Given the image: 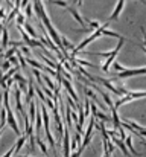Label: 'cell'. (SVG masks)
<instances>
[{
    "instance_id": "40",
    "label": "cell",
    "mask_w": 146,
    "mask_h": 157,
    "mask_svg": "<svg viewBox=\"0 0 146 157\" xmlns=\"http://www.w3.org/2000/svg\"><path fill=\"white\" fill-rule=\"evenodd\" d=\"M75 3H78V5L81 6V5H82V0H75Z\"/></svg>"
},
{
    "instance_id": "38",
    "label": "cell",
    "mask_w": 146,
    "mask_h": 157,
    "mask_svg": "<svg viewBox=\"0 0 146 157\" xmlns=\"http://www.w3.org/2000/svg\"><path fill=\"white\" fill-rule=\"evenodd\" d=\"M136 46H139V48H140V49H142V51H143V52L146 53V48L143 46V44H136Z\"/></svg>"
},
{
    "instance_id": "14",
    "label": "cell",
    "mask_w": 146,
    "mask_h": 157,
    "mask_svg": "<svg viewBox=\"0 0 146 157\" xmlns=\"http://www.w3.org/2000/svg\"><path fill=\"white\" fill-rule=\"evenodd\" d=\"M29 113H31V119H29V122L34 124V122H35V114H37V107H35V102H34V101L29 102Z\"/></svg>"
},
{
    "instance_id": "30",
    "label": "cell",
    "mask_w": 146,
    "mask_h": 157,
    "mask_svg": "<svg viewBox=\"0 0 146 157\" xmlns=\"http://www.w3.org/2000/svg\"><path fill=\"white\" fill-rule=\"evenodd\" d=\"M20 52H23L28 58H31V49L29 48H26V46H21V49H20Z\"/></svg>"
},
{
    "instance_id": "10",
    "label": "cell",
    "mask_w": 146,
    "mask_h": 157,
    "mask_svg": "<svg viewBox=\"0 0 146 157\" xmlns=\"http://www.w3.org/2000/svg\"><path fill=\"white\" fill-rule=\"evenodd\" d=\"M96 90L99 92V93H100L102 99H103V101L107 102V105L110 107V110H114V102H113V99H111V98L108 96V93H107V92H103V90H102L100 87H96Z\"/></svg>"
},
{
    "instance_id": "1",
    "label": "cell",
    "mask_w": 146,
    "mask_h": 157,
    "mask_svg": "<svg viewBox=\"0 0 146 157\" xmlns=\"http://www.w3.org/2000/svg\"><path fill=\"white\" fill-rule=\"evenodd\" d=\"M142 98H146V92H128V95H125V96H122L120 99L116 101L114 108L117 110L120 105L126 104V102H131V101H134V99H142Z\"/></svg>"
},
{
    "instance_id": "11",
    "label": "cell",
    "mask_w": 146,
    "mask_h": 157,
    "mask_svg": "<svg viewBox=\"0 0 146 157\" xmlns=\"http://www.w3.org/2000/svg\"><path fill=\"white\" fill-rule=\"evenodd\" d=\"M67 11H69V12L73 15V18H75V20H76V21H78L81 26H85V23H84V18L79 15V12H78L75 8H72V6H67Z\"/></svg>"
},
{
    "instance_id": "19",
    "label": "cell",
    "mask_w": 146,
    "mask_h": 157,
    "mask_svg": "<svg viewBox=\"0 0 146 157\" xmlns=\"http://www.w3.org/2000/svg\"><path fill=\"white\" fill-rule=\"evenodd\" d=\"M38 55L41 56V59H43V61H44L46 64H49V67H50V69H56V63H55V61H52V59H49L47 56H46V55H43V53H41V52L38 53Z\"/></svg>"
},
{
    "instance_id": "39",
    "label": "cell",
    "mask_w": 146,
    "mask_h": 157,
    "mask_svg": "<svg viewBox=\"0 0 146 157\" xmlns=\"http://www.w3.org/2000/svg\"><path fill=\"white\" fill-rule=\"evenodd\" d=\"M102 157H111V154H110V153H103V154H102Z\"/></svg>"
},
{
    "instance_id": "26",
    "label": "cell",
    "mask_w": 146,
    "mask_h": 157,
    "mask_svg": "<svg viewBox=\"0 0 146 157\" xmlns=\"http://www.w3.org/2000/svg\"><path fill=\"white\" fill-rule=\"evenodd\" d=\"M41 79H44L46 86H49L50 89H53V90H55V87H56V86H55V84H53V82H52V81L49 79V76H46V75H41Z\"/></svg>"
},
{
    "instance_id": "33",
    "label": "cell",
    "mask_w": 146,
    "mask_h": 157,
    "mask_svg": "<svg viewBox=\"0 0 146 157\" xmlns=\"http://www.w3.org/2000/svg\"><path fill=\"white\" fill-rule=\"evenodd\" d=\"M5 84H6V90H9V87H11V86L14 84V79H12V78H9V79H8V81H6Z\"/></svg>"
},
{
    "instance_id": "22",
    "label": "cell",
    "mask_w": 146,
    "mask_h": 157,
    "mask_svg": "<svg viewBox=\"0 0 146 157\" xmlns=\"http://www.w3.org/2000/svg\"><path fill=\"white\" fill-rule=\"evenodd\" d=\"M17 52H18V49H15V48H9V49H8V51L5 52V55H3V56H5L6 59H8V58L14 56V53H17Z\"/></svg>"
},
{
    "instance_id": "37",
    "label": "cell",
    "mask_w": 146,
    "mask_h": 157,
    "mask_svg": "<svg viewBox=\"0 0 146 157\" xmlns=\"http://www.w3.org/2000/svg\"><path fill=\"white\" fill-rule=\"evenodd\" d=\"M5 17H6V15H5V11L0 8V20H2V18H5Z\"/></svg>"
},
{
    "instance_id": "4",
    "label": "cell",
    "mask_w": 146,
    "mask_h": 157,
    "mask_svg": "<svg viewBox=\"0 0 146 157\" xmlns=\"http://www.w3.org/2000/svg\"><path fill=\"white\" fill-rule=\"evenodd\" d=\"M139 75H146V67H140V69H125L123 72L116 73L114 76L119 79H125L129 76H139Z\"/></svg>"
},
{
    "instance_id": "27",
    "label": "cell",
    "mask_w": 146,
    "mask_h": 157,
    "mask_svg": "<svg viewBox=\"0 0 146 157\" xmlns=\"http://www.w3.org/2000/svg\"><path fill=\"white\" fill-rule=\"evenodd\" d=\"M11 67H12V66H11V63H9V61L6 59V61H3V63H2V67H0V69H2L3 72H8V70H9Z\"/></svg>"
},
{
    "instance_id": "7",
    "label": "cell",
    "mask_w": 146,
    "mask_h": 157,
    "mask_svg": "<svg viewBox=\"0 0 146 157\" xmlns=\"http://www.w3.org/2000/svg\"><path fill=\"white\" fill-rule=\"evenodd\" d=\"M123 6H125V0H117V5H116V8H114V11H113V14H111V17H110V21L119 18V15H120Z\"/></svg>"
},
{
    "instance_id": "17",
    "label": "cell",
    "mask_w": 146,
    "mask_h": 157,
    "mask_svg": "<svg viewBox=\"0 0 146 157\" xmlns=\"http://www.w3.org/2000/svg\"><path fill=\"white\" fill-rule=\"evenodd\" d=\"M61 43H62V48H64L66 51H67V49H72V51L75 49V44H73V43H70V41H69V38H67V37H64V35L61 37Z\"/></svg>"
},
{
    "instance_id": "20",
    "label": "cell",
    "mask_w": 146,
    "mask_h": 157,
    "mask_svg": "<svg viewBox=\"0 0 146 157\" xmlns=\"http://www.w3.org/2000/svg\"><path fill=\"white\" fill-rule=\"evenodd\" d=\"M6 125V110L2 108L0 110V128H3Z\"/></svg>"
},
{
    "instance_id": "3",
    "label": "cell",
    "mask_w": 146,
    "mask_h": 157,
    "mask_svg": "<svg viewBox=\"0 0 146 157\" xmlns=\"http://www.w3.org/2000/svg\"><path fill=\"white\" fill-rule=\"evenodd\" d=\"M5 110H6V125H9V127L12 128V131L20 137V136H21V131H20V127H18V124H17L15 117H14V113H12L11 107H6Z\"/></svg>"
},
{
    "instance_id": "43",
    "label": "cell",
    "mask_w": 146,
    "mask_h": 157,
    "mask_svg": "<svg viewBox=\"0 0 146 157\" xmlns=\"http://www.w3.org/2000/svg\"><path fill=\"white\" fill-rule=\"evenodd\" d=\"M2 133H3V128H0V136H2Z\"/></svg>"
},
{
    "instance_id": "44",
    "label": "cell",
    "mask_w": 146,
    "mask_h": 157,
    "mask_svg": "<svg viewBox=\"0 0 146 157\" xmlns=\"http://www.w3.org/2000/svg\"><path fill=\"white\" fill-rule=\"evenodd\" d=\"M47 2H49V3H50V5H52V2H53V0H47Z\"/></svg>"
},
{
    "instance_id": "42",
    "label": "cell",
    "mask_w": 146,
    "mask_h": 157,
    "mask_svg": "<svg viewBox=\"0 0 146 157\" xmlns=\"http://www.w3.org/2000/svg\"><path fill=\"white\" fill-rule=\"evenodd\" d=\"M142 145H146V140H145V139H142Z\"/></svg>"
},
{
    "instance_id": "13",
    "label": "cell",
    "mask_w": 146,
    "mask_h": 157,
    "mask_svg": "<svg viewBox=\"0 0 146 157\" xmlns=\"http://www.w3.org/2000/svg\"><path fill=\"white\" fill-rule=\"evenodd\" d=\"M8 43H9V35H8V31L3 28L2 29V51L8 48Z\"/></svg>"
},
{
    "instance_id": "31",
    "label": "cell",
    "mask_w": 146,
    "mask_h": 157,
    "mask_svg": "<svg viewBox=\"0 0 146 157\" xmlns=\"http://www.w3.org/2000/svg\"><path fill=\"white\" fill-rule=\"evenodd\" d=\"M84 114H85V117L90 114V101H87V99H85V110H84Z\"/></svg>"
},
{
    "instance_id": "35",
    "label": "cell",
    "mask_w": 146,
    "mask_h": 157,
    "mask_svg": "<svg viewBox=\"0 0 146 157\" xmlns=\"http://www.w3.org/2000/svg\"><path fill=\"white\" fill-rule=\"evenodd\" d=\"M12 153H14V148H11V150H9V151H8L5 156H2V157H11V156H12Z\"/></svg>"
},
{
    "instance_id": "6",
    "label": "cell",
    "mask_w": 146,
    "mask_h": 157,
    "mask_svg": "<svg viewBox=\"0 0 146 157\" xmlns=\"http://www.w3.org/2000/svg\"><path fill=\"white\" fill-rule=\"evenodd\" d=\"M64 157H70V133H69V128L64 130Z\"/></svg>"
},
{
    "instance_id": "16",
    "label": "cell",
    "mask_w": 146,
    "mask_h": 157,
    "mask_svg": "<svg viewBox=\"0 0 146 157\" xmlns=\"http://www.w3.org/2000/svg\"><path fill=\"white\" fill-rule=\"evenodd\" d=\"M35 137H37V144H38V147H40L41 153H43L44 156H49V150H47V147H46V144L41 140V137H40V136H35Z\"/></svg>"
},
{
    "instance_id": "8",
    "label": "cell",
    "mask_w": 146,
    "mask_h": 157,
    "mask_svg": "<svg viewBox=\"0 0 146 157\" xmlns=\"http://www.w3.org/2000/svg\"><path fill=\"white\" fill-rule=\"evenodd\" d=\"M110 25V21L107 23V25H103L102 26V35H105V37H110V38H119V40H122V38H125V37H122L120 34H117L116 31H110V29H107V26Z\"/></svg>"
},
{
    "instance_id": "41",
    "label": "cell",
    "mask_w": 146,
    "mask_h": 157,
    "mask_svg": "<svg viewBox=\"0 0 146 157\" xmlns=\"http://www.w3.org/2000/svg\"><path fill=\"white\" fill-rule=\"evenodd\" d=\"M139 2H140V3H143V5L146 6V0H139Z\"/></svg>"
},
{
    "instance_id": "5",
    "label": "cell",
    "mask_w": 146,
    "mask_h": 157,
    "mask_svg": "<svg viewBox=\"0 0 146 157\" xmlns=\"http://www.w3.org/2000/svg\"><path fill=\"white\" fill-rule=\"evenodd\" d=\"M90 110H92V113H93V117H95V119H100V122H111L110 116H107L103 111L97 110V107L95 104H90Z\"/></svg>"
},
{
    "instance_id": "24",
    "label": "cell",
    "mask_w": 146,
    "mask_h": 157,
    "mask_svg": "<svg viewBox=\"0 0 146 157\" xmlns=\"http://www.w3.org/2000/svg\"><path fill=\"white\" fill-rule=\"evenodd\" d=\"M15 18H17V26H23V25H24V21H26V20H24V15H23L21 12H18Z\"/></svg>"
},
{
    "instance_id": "23",
    "label": "cell",
    "mask_w": 146,
    "mask_h": 157,
    "mask_svg": "<svg viewBox=\"0 0 146 157\" xmlns=\"http://www.w3.org/2000/svg\"><path fill=\"white\" fill-rule=\"evenodd\" d=\"M84 93H87V95H88V96H90V98H92L93 101H97V96H96V93H95L93 90H90L88 87H84Z\"/></svg>"
},
{
    "instance_id": "29",
    "label": "cell",
    "mask_w": 146,
    "mask_h": 157,
    "mask_svg": "<svg viewBox=\"0 0 146 157\" xmlns=\"http://www.w3.org/2000/svg\"><path fill=\"white\" fill-rule=\"evenodd\" d=\"M12 79H14V81H17V82H26V79H24L20 73H15V75L12 76Z\"/></svg>"
},
{
    "instance_id": "36",
    "label": "cell",
    "mask_w": 146,
    "mask_h": 157,
    "mask_svg": "<svg viewBox=\"0 0 146 157\" xmlns=\"http://www.w3.org/2000/svg\"><path fill=\"white\" fill-rule=\"evenodd\" d=\"M3 108V93H0V110Z\"/></svg>"
},
{
    "instance_id": "25",
    "label": "cell",
    "mask_w": 146,
    "mask_h": 157,
    "mask_svg": "<svg viewBox=\"0 0 146 157\" xmlns=\"http://www.w3.org/2000/svg\"><path fill=\"white\" fill-rule=\"evenodd\" d=\"M52 5H56V6H61V8H66V9H67V6H69V3H67L66 0H53Z\"/></svg>"
},
{
    "instance_id": "2",
    "label": "cell",
    "mask_w": 146,
    "mask_h": 157,
    "mask_svg": "<svg viewBox=\"0 0 146 157\" xmlns=\"http://www.w3.org/2000/svg\"><path fill=\"white\" fill-rule=\"evenodd\" d=\"M125 40L126 38H122V40H119V43H117V46L111 51V55L105 59V63H103V66H102V70L103 72H108L110 70V66L114 63V59H116V56H117V53H119V51L122 49V46H123V43H125Z\"/></svg>"
},
{
    "instance_id": "34",
    "label": "cell",
    "mask_w": 146,
    "mask_h": 157,
    "mask_svg": "<svg viewBox=\"0 0 146 157\" xmlns=\"http://www.w3.org/2000/svg\"><path fill=\"white\" fill-rule=\"evenodd\" d=\"M140 31H142V35H143V41H145V48H146V31L143 26H140Z\"/></svg>"
},
{
    "instance_id": "9",
    "label": "cell",
    "mask_w": 146,
    "mask_h": 157,
    "mask_svg": "<svg viewBox=\"0 0 146 157\" xmlns=\"http://www.w3.org/2000/svg\"><path fill=\"white\" fill-rule=\"evenodd\" d=\"M111 142H113L114 145H117V147L122 150V153L125 154V157H131V154L128 153V148H126V145H125V142H123V140H120L119 137H111Z\"/></svg>"
},
{
    "instance_id": "15",
    "label": "cell",
    "mask_w": 146,
    "mask_h": 157,
    "mask_svg": "<svg viewBox=\"0 0 146 157\" xmlns=\"http://www.w3.org/2000/svg\"><path fill=\"white\" fill-rule=\"evenodd\" d=\"M125 145H126V148L134 154V156H142L139 151H134V147H133V140H131V136H126V139H125Z\"/></svg>"
},
{
    "instance_id": "45",
    "label": "cell",
    "mask_w": 146,
    "mask_h": 157,
    "mask_svg": "<svg viewBox=\"0 0 146 157\" xmlns=\"http://www.w3.org/2000/svg\"><path fill=\"white\" fill-rule=\"evenodd\" d=\"M20 157H28V156H20Z\"/></svg>"
},
{
    "instance_id": "12",
    "label": "cell",
    "mask_w": 146,
    "mask_h": 157,
    "mask_svg": "<svg viewBox=\"0 0 146 157\" xmlns=\"http://www.w3.org/2000/svg\"><path fill=\"white\" fill-rule=\"evenodd\" d=\"M26 139H28V137L21 133V136L18 137V140H17V142H15V145H14V153H15V154H18V153H20V150L23 148V145H24Z\"/></svg>"
},
{
    "instance_id": "28",
    "label": "cell",
    "mask_w": 146,
    "mask_h": 157,
    "mask_svg": "<svg viewBox=\"0 0 146 157\" xmlns=\"http://www.w3.org/2000/svg\"><path fill=\"white\" fill-rule=\"evenodd\" d=\"M24 11H26V18H32V5L31 3L24 8Z\"/></svg>"
},
{
    "instance_id": "18",
    "label": "cell",
    "mask_w": 146,
    "mask_h": 157,
    "mask_svg": "<svg viewBox=\"0 0 146 157\" xmlns=\"http://www.w3.org/2000/svg\"><path fill=\"white\" fill-rule=\"evenodd\" d=\"M18 12H20V6H18V5H15V6H14V8H12V11H11V12H9V15H8V17H6V21H11V20H12V18H15V17H17V14H18Z\"/></svg>"
},
{
    "instance_id": "46",
    "label": "cell",
    "mask_w": 146,
    "mask_h": 157,
    "mask_svg": "<svg viewBox=\"0 0 146 157\" xmlns=\"http://www.w3.org/2000/svg\"><path fill=\"white\" fill-rule=\"evenodd\" d=\"M0 52H3V51H2V49H0Z\"/></svg>"
},
{
    "instance_id": "21",
    "label": "cell",
    "mask_w": 146,
    "mask_h": 157,
    "mask_svg": "<svg viewBox=\"0 0 146 157\" xmlns=\"http://www.w3.org/2000/svg\"><path fill=\"white\" fill-rule=\"evenodd\" d=\"M84 23H87L92 29H96V28H100V25H99V21H95V20H88V18H85L84 20Z\"/></svg>"
},
{
    "instance_id": "32",
    "label": "cell",
    "mask_w": 146,
    "mask_h": 157,
    "mask_svg": "<svg viewBox=\"0 0 146 157\" xmlns=\"http://www.w3.org/2000/svg\"><path fill=\"white\" fill-rule=\"evenodd\" d=\"M113 66H114V69L119 70V72H123V70H125V67H123L122 64H119V63H113Z\"/></svg>"
}]
</instances>
